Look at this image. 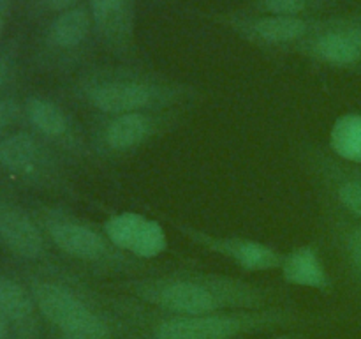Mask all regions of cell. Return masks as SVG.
Masks as SVG:
<instances>
[{
  "instance_id": "obj_1",
  "label": "cell",
  "mask_w": 361,
  "mask_h": 339,
  "mask_svg": "<svg viewBox=\"0 0 361 339\" xmlns=\"http://www.w3.org/2000/svg\"><path fill=\"white\" fill-rule=\"evenodd\" d=\"M118 288L137 302L164 314L221 313L268 307V290L224 274L175 270L118 282Z\"/></svg>"
},
{
  "instance_id": "obj_2",
  "label": "cell",
  "mask_w": 361,
  "mask_h": 339,
  "mask_svg": "<svg viewBox=\"0 0 361 339\" xmlns=\"http://www.w3.org/2000/svg\"><path fill=\"white\" fill-rule=\"evenodd\" d=\"M73 95L94 115L192 108L200 92L154 71L133 67H94L76 78Z\"/></svg>"
},
{
  "instance_id": "obj_3",
  "label": "cell",
  "mask_w": 361,
  "mask_h": 339,
  "mask_svg": "<svg viewBox=\"0 0 361 339\" xmlns=\"http://www.w3.org/2000/svg\"><path fill=\"white\" fill-rule=\"evenodd\" d=\"M49 246L80 267L99 274H136L145 261L111 244L104 230L56 205H41L32 212Z\"/></svg>"
},
{
  "instance_id": "obj_4",
  "label": "cell",
  "mask_w": 361,
  "mask_h": 339,
  "mask_svg": "<svg viewBox=\"0 0 361 339\" xmlns=\"http://www.w3.org/2000/svg\"><path fill=\"white\" fill-rule=\"evenodd\" d=\"M27 286L41 316L62 332V339H113L111 323L73 279L39 274L30 275Z\"/></svg>"
},
{
  "instance_id": "obj_5",
  "label": "cell",
  "mask_w": 361,
  "mask_h": 339,
  "mask_svg": "<svg viewBox=\"0 0 361 339\" xmlns=\"http://www.w3.org/2000/svg\"><path fill=\"white\" fill-rule=\"evenodd\" d=\"M298 321V314L282 307L221 311V313L164 314L152 320L150 339H236L250 332L289 327Z\"/></svg>"
},
{
  "instance_id": "obj_6",
  "label": "cell",
  "mask_w": 361,
  "mask_h": 339,
  "mask_svg": "<svg viewBox=\"0 0 361 339\" xmlns=\"http://www.w3.org/2000/svg\"><path fill=\"white\" fill-rule=\"evenodd\" d=\"M190 108L99 117L88 133L90 155L118 161L137 154L182 124Z\"/></svg>"
},
{
  "instance_id": "obj_7",
  "label": "cell",
  "mask_w": 361,
  "mask_h": 339,
  "mask_svg": "<svg viewBox=\"0 0 361 339\" xmlns=\"http://www.w3.org/2000/svg\"><path fill=\"white\" fill-rule=\"evenodd\" d=\"M0 168L44 186L66 182L55 147L34 131H18L0 138Z\"/></svg>"
},
{
  "instance_id": "obj_8",
  "label": "cell",
  "mask_w": 361,
  "mask_h": 339,
  "mask_svg": "<svg viewBox=\"0 0 361 339\" xmlns=\"http://www.w3.org/2000/svg\"><path fill=\"white\" fill-rule=\"evenodd\" d=\"M173 225L182 235H185L190 242L200 246L201 249L233 261L236 267L245 272H271L279 270L282 265L284 253L268 244L259 242V240L208 233L196 226L185 225V222H173Z\"/></svg>"
},
{
  "instance_id": "obj_9",
  "label": "cell",
  "mask_w": 361,
  "mask_h": 339,
  "mask_svg": "<svg viewBox=\"0 0 361 339\" xmlns=\"http://www.w3.org/2000/svg\"><path fill=\"white\" fill-rule=\"evenodd\" d=\"M25 119L35 134L49 145L76 159L90 157L88 136H85L78 122L55 99L44 95H30L23 102Z\"/></svg>"
},
{
  "instance_id": "obj_10",
  "label": "cell",
  "mask_w": 361,
  "mask_h": 339,
  "mask_svg": "<svg viewBox=\"0 0 361 339\" xmlns=\"http://www.w3.org/2000/svg\"><path fill=\"white\" fill-rule=\"evenodd\" d=\"M95 35L88 6H74L55 14L46 28V46L66 66H80Z\"/></svg>"
},
{
  "instance_id": "obj_11",
  "label": "cell",
  "mask_w": 361,
  "mask_h": 339,
  "mask_svg": "<svg viewBox=\"0 0 361 339\" xmlns=\"http://www.w3.org/2000/svg\"><path fill=\"white\" fill-rule=\"evenodd\" d=\"M0 242L25 261L49 263V244L32 212L0 201Z\"/></svg>"
},
{
  "instance_id": "obj_12",
  "label": "cell",
  "mask_w": 361,
  "mask_h": 339,
  "mask_svg": "<svg viewBox=\"0 0 361 339\" xmlns=\"http://www.w3.org/2000/svg\"><path fill=\"white\" fill-rule=\"evenodd\" d=\"M95 37L115 55L133 49L136 0H88Z\"/></svg>"
},
{
  "instance_id": "obj_13",
  "label": "cell",
  "mask_w": 361,
  "mask_h": 339,
  "mask_svg": "<svg viewBox=\"0 0 361 339\" xmlns=\"http://www.w3.org/2000/svg\"><path fill=\"white\" fill-rule=\"evenodd\" d=\"M305 55L334 67L355 66L361 60V27L334 25L317 27L316 32L300 46Z\"/></svg>"
},
{
  "instance_id": "obj_14",
  "label": "cell",
  "mask_w": 361,
  "mask_h": 339,
  "mask_svg": "<svg viewBox=\"0 0 361 339\" xmlns=\"http://www.w3.org/2000/svg\"><path fill=\"white\" fill-rule=\"evenodd\" d=\"M233 27L249 41L268 46H302L316 32L317 25L303 16H279L263 14L256 18H243Z\"/></svg>"
},
{
  "instance_id": "obj_15",
  "label": "cell",
  "mask_w": 361,
  "mask_h": 339,
  "mask_svg": "<svg viewBox=\"0 0 361 339\" xmlns=\"http://www.w3.org/2000/svg\"><path fill=\"white\" fill-rule=\"evenodd\" d=\"M281 274L288 285L302 286V288L328 290L331 286V278L324 267L321 254L312 244L298 246L289 253H284L281 265Z\"/></svg>"
},
{
  "instance_id": "obj_16",
  "label": "cell",
  "mask_w": 361,
  "mask_h": 339,
  "mask_svg": "<svg viewBox=\"0 0 361 339\" xmlns=\"http://www.w3.org/2000/svg\"><path fill=\"white\" fill-rule=\"evenodd\" d=\"M0 309L23 339H32L35 332L37 306L28 286L7 275H0Z\"/></svg>"
},
{
  "instance_id": "obj_17",
  "label": "cell",
  "mask_w": 361,
  "mask_h": 339,
  "mask_svg": "<svg viewBox=\"0 0 361 339\" xmlns=\"http://www.w3.org/2000/svg\"><path fill=\"white\" fill-rule=\"evenodd\" d=\"M330 148L335 155L361 165V115L345 113L338 117L330 131Z\"/></svg>"
},
{
  "instance_id": "obj_18",
  "label": "cell",
  "mask_w": 361,
  "mask_h": 339,
  "mask_svg": "<svg viewBox=\"0 0 361 339\" xmlns=\"http://www.w3.org/2000/svg\"><path fill=\"white\" fill-rule=\"evenodd\" d=\"M145 221H147V215L140 214V212L126 210L106 219L102 222V230H104L106 237L111 240L113 246L118 247L123 253L130 254V249H133Z\"/></svg>"
},
{
  "instance_id": "obj_19",
  "label": "cell",
  "mask_w": 361,
  "mask_h": 339,
  "mask_svg": "<svg viewBox=\"0 0 361 339\" xmlns=\"http://www.w3.org/2000/svg\"><path fill=\"white\" fill-rule=\"evenodd\" d=\"M166 249H168V235L164 232V226L155 219L147 218L133 249H130V256L147 263L148 260L161 256Z\"/></svg>"
},
{
  "instance_id": "obj_20",
  "label": "cell",
  "mask_w": 361,
  "mask_h": 339,
  "mask_svg": "<svg viewBox=\"0 0 361 339\" xmlns=\"http://www.w3.org/2000/svg\"><path fill=\"white\" fill-rule=\"evenodd\" d=\"M334 196L351 214L361 218V180L344 179L334 184Z\"/></svg>"
},
{
  "instance_id": "obj_21",
  "label": "cell",
  "mask_w": 361,
  "mask_h": 339,
  "mask_svg": "<svg viewBox=\"0 0 361 339\" xmlns=\"http://www.w3.org/2000/svg\"><path fill=\"white\" fill-rule=\"evenodd\" d=\"M261 11L279 16H302L312 6V0H261Z\"/></svg>"
},
{
  "instance_id": "obj_22",
  "label": "cell",
  "mask_w": 361,
  "mask_h": 339,
  "mask_svg": "<svg viewBox=\"0 0 361 339\" xmlns=\"http://www.w3.org/2000/svg\"><path fill=\"white\" fill-rule=\"evenodd\" d=\"M21 117H25L23 105H20L13 97L0 99V131L14 126Z\"/></svg>"
},
{
  "instance_id": "obj_23",
  "label": "cell",
  "mask_w": 361,
  "mask_h": 339,
  "mask_svg": "<svg viewBox=\"0 0 361 339\" xmlns=\"http://www.w3.org/2000/svg\"><path fill=\"white\" fill-rule=\"evenodd\" d=\"M344 246L351 265L361 272V226H355L345 233Z\"/></svg>"
},
{
  "instance_id": "obj_24",
  "label": "cell",
  "mask_w": 361,
  "mask_h": 339,
  "mask_svg": "<svg viewBox=\"0 0 361 339\" xmlns=\"http://www.w3.org/2000/svg\"><path fill=\"white\" fill-rule=\"evenodd\" d=\"M42 6L48 11H51V13L59 14L62 11L71 9V7L80 6V0H42Z\"/></svg>"
},
{
  "instance_id": "obj_25",
  "label": "cell",
  "mask_w": 361,
  "mask_h": 339,
  "mask_svg": "<svg viewBox=\"0 0 361 339\" xmlns=\"http://www.w3.org/2000/svg\"><path fill=\"white\" fill-rule=\"evenodd\" d=\"M0 339H11V321L0 309Z\"/></svg>"
},
{
  "instance_id": "obj_26",
  "label": "cell",
  "mask_w": 361,
  "mask_h": 339,
  "mask_svg": "<svg viewBox=\"0 0 361 339\" xmlns=\"http://www.w3.org/2000/svg\"><path fill=\"white\" fill-rule=\"evenodd\" d=\"M7 74H9V66H7L6 59H0V90H2L4 83H6Z\"/></svg>"
},
{
  "instance_id": "obj_27",
  "label": "cell",
  "mask_w": 361,
  "mask_h": 339,
  "mask_svg": "<svg viewBox=\"0 0 361 339\" xmlns=\"http://www.w3.org/2000/svg\"><path fill=\"white\" fill-rule=\"evenodd\" d=\"M270 339H305V334H300V332H286V334L275 335Z\"/></svg>"
},
{
  "instance_id": "obj_28",
  "label": "cell",
  "mask_w": 361,
  "mask_h": 339,
  "mask_svg": "<svg viewBox=\"0 0 361 339\" xmlns=\"http://www.w3.org/2000/svg\"><path fill=\"white\" fill-rule=\"evenodd\" d=\"M2 32H4V14H2V9H0V37H2Z\"/></svg>"
}]
</instances>
